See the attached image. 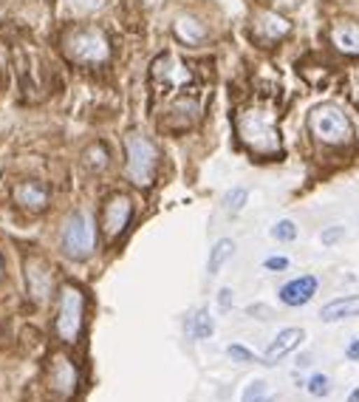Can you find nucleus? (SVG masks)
<instances>
[{
  "instance_id": "4",
  "label": "nucleus",
  "mask_w": 359,
  "mask_h": 402,
  "mask_svg": "<svg viewBox=\"0 0 359 402\" xmlns=\"http://www.w3.org/2000/svg\"><path fill=\"white\" fill-rule=\"evenodd\" d=\"M62 51L71 62H80V65H97L105 62L111 57V43L105 37L102 29L97 26H80V29H71L62 37Z\"/></svg>"
},
{
  "instance_id": "6",
  "label": "nucleus",
  "mask_w": 359,
  "mask_h": 402,
  "mask_svg": "<svg viewBox=\"0 0 359 402\" xmlns=\"http://www.w3.org/2000/svg\"><path fill=\"white\" fill-rule=\"evenodd\" d=\"M94 219L85 213V210H77L65 219V227H62V235H59V244H62V252L74 261H85L91 252H94Z\"/></svg>"
},
{
  "instance_id": "20",
  "label": "nucleus",
  "mask_w": 359,
  "mask_h": 402,
  "mask_svg": "<svg viewBox=\"0 0 359 402\" xmlns=\"http://www.w3.org/2000/svg\"><path fill=\"white\" fill-rule=\"evenodd\" d=\"M85 165L91 170H105L108 167V151H105V145H91L85 151Z\"/></svg>"
},
{
  "instance_id": "18",
  "label": "nucleus",
  "mask_w": 359,
  "mask_h": 402,
  "mask_svg": "<svg viewBox=\"0 0 359 402\" xmlns=\"http://www.w3.org/2000/svg\"><path fill=\"white\" fill-rule=\"evenodd\" d=\"M235 252V241L232 238H221L218 244H215L209 249V261H206V272L209 275H218L221 272V266L227 263V258Z\"/></svg>"
},
{
  "instance_id": "24",
  "label": "nucleus",
  "mask_w": 359,
  "mask_h": 402,
  "mask_svg": "<svg viewBox=\"0 0 359 402\" xmlns=\"http://www.w3.org/2000/svg\"><path fill=\"white\" fill-rule=\"evenodd\" d=\"M345 238V227H325L323 233H320V241H323V247H334L337 241H342Z\"/></svg>"
},
{
  "instance_id": "26",
  "label": "nucleus",
  "mask_w": 359,
  "mask_h": 402,
  "mask_svg": "<svg viewBox=\"0 0 359 402\" xmlns=\"http://www.w3.org/2000/svg\"><path fill=\"white\" fill-rule=\"evenodd\" d=\"M263 270H269V272H283V270H289V258L272 255V258L263 261Z\"/></svg>"
},
{
  "instance_id": "2",
  "label": "nucleus",
  "mask_w": 359,
  "mask_h": 402,
  "mask_svg": "<svg viewBox=\"0 0 359 402\" xmlns=\"http://www.w3.org/2000/svg\"><path fill=\"white\" fill-rule=\"evenodd\" d=\"M238 139L258 156H277L280 153V130H277V111L269 99H255L235 113Z\"/></svg>"
},
{
  "instance_id": "25",
  "label": "nucleus",
  "mask_w": 359,
  "mask_h": 402,
  "mask_svg": "<svg viewBox=\"0 0 359 402\" xmlns=\"http://www.w3.org/2000/svg\"><path fill=\"white\" fill-rule=\"evenodd\" d=\"M227 354H230L232 360H238V363H255V354H252L246 346H241V343H232V346L227 349Z\"/></svg>"
},
{
  "instance_id": "5",
  "label": "nucleus",
  "mask_w": 359,
  "mask_h": 402,
  "mask_svg": "<svg viewBox=\"0 0 359 402\" xmlns=\"http://www.w3.org/2000/svg\"><path fill=\"white\" fill-rule=\"evenodd\" d=\"M83 320H85V295L80 286L65 284L57 298V317H54V331L59 343H77L83 334Z\"/></svg>"
},
{
  "instance_id": "8",
  "label": "nucleus",
  "mask_w": 359,
  "mask_h": 402,
  "mask_svg": "<svg viewBox=\"0 0 359 402\" xmlns=\"http://www.w3.org/2000/svg\"><path fill=\"white\" fill-rule=\"evenodd\" d=\"M130 216H133V201L127 193H113L105 207H102V233L108 241H116L127 224H130Z\"/></svg>"
},
{
  "instance_id": "33",
  "label": "nucleus",
  "mask_w": 359,
  "mask_h": 402,
  "mask_svg": "<svg viewBox=\"0 0 359 402\" xmlns=\"http://www.w3.org/2000/svg\"><path fill=\"white\" fill-rule=\"evenodd\" d=\"M258 402H274V396H269V394H266V396H263V399H258Z\"/></svg>"
},
{
  "instance_id": "12",
  "label": "nucleus",
  "mask_w": 359,
  "mask_h": 402,
  "mask_svg": "<svg viewBox=\"0 0 359 402\" xmlns=\"http://www.w3.org/2000/svg\"><path fill=\"white\" fill-rule=\"evenodd\" d=\"M15 201L29 213H40L48 205V187L43 181H34V179L31 181H20L15 187Z\"/></svg>"
},
{
  "instance_id": "32",
  "label": "nucleus",
  "mask_w": 359,
  "mask_h": 402,
  "mask_svg": "<svg viewBox=\"0 0 359 402\" xmlns=\"http://www.w3.org/2000/svg\"><path fill=\"white\" fill-rule=\"evenodd\" d=\"M280 4H283V6H300L303 0H280Z\"/></svg>"
},
{
  "instance_id": "9",
  "label": "nucleus",
  "mask_w": 359,
  "mask_h": 402,
  "mask_svg": "<svg viewBox=\"0 0 359 402\" xmlns=\"http://www.w3.org/2000/svg\"><path fill=\"white\" fill-rule=\"evenodd\" d=\"M48 382L59 396H65V399L74 396L80 388V371H77L74 360L68 354H54L51 366H48Z\"/></svg>"
},
{
  "instance_id": "17",
  "label": "nucleus",
  "mask_w": 359,
  "mask_h": 402,
  "mask_svg": "<svg viewBox=\"0 0 359 402\" xmlns=\"http://www.w3.org/2000/svg\"><path fill=\"white\" fill-rule=\"evenodd\" d=\"M173 34H176L181 43H187V46H198V43H204V37H206V26H204L198 18H192V15H181V18L176 20V26H173Z\"/></svg>"
},
{
  "instance_id": "28",
  "label": "nucleus",
  "mask_w": 359,
  "mask_h": 402,
  "mask_svg": "<svg viewBox=\"0 0 359 402\" xmlns=\"http://www.w3.org/2000/svg\"><path fill=\"white\" fill-rule=\"evenodd\" d=\"M246 312H249L252 317H260V320H269V317H272V309L263 306V303H255V306H249Z\"/></svg>"
},
{
  "instance_id": "13",
  "label": "nucleus",
  "mask_w": 359,
  "mask_h": 402,
  "mask_svg": "<svg viewBox=\"0 0 359 402\" xmlns=\"http://www.w3.org/2000/svg\"><path fill=\"white\" fill-rule=\"evenodd\" d=\"M289 32H292V23L286 20V18H280L277 12H258V18H255V34L260 40L274 43V40L286 37Z\"/></svg>"
},
{
  "instance_id": "3",
  "label": "nucleus",
  "mask_w": 359,
  "mask_h": 402,
  "mask_svg": "<svg viewBox=\"0 0 359 402\" xmlns=\"http://www.w3.org/2000/svg\"><path fill=\"white\" fill-rule=\"evenodd\" d=\"M125 176L136 187H150L159 173V148L153 139L141 133H127L125 137Z\"/></svg>"
},
{
  "instance_id": "15",
  "label": "nucleus",
  "mask_w": 359,
  "mask_h": 402,
  "mask_svg": "<svg viewBox=\"0 0 359 402\" xmlns=\"http://www.w3.org/2000/svg\"><path fill=\"white\" fill-rule=\"evenodd\" d=\"M356 314H359V295L337 298V300H331L320 309L323 323H337V320H348V317H356Z\"/></svg>"
},
{
  "instance_id": "22",
  "label": "nucleus",
  "mask_w": 359,
  "mask_h": 402,
  "mask_svg": "<svg viewBox=\"0 0 359 402\" xmlns=\"http://www.w3.org/2000/svg\"><path fill=\"white\" fill-rule=\"evenodd\" d=\"M306 388H309L311 396H325V394L331 391V380H328L325 374H311L309 382H306Z\"/></svg>"
},
{
  "instance_id": "7",
  "label": "nucleus",
  "mask_w": 359,
  "mask_h": 402,
  "mask_svg": "<svg viewBox=\"0 0 359 402\" xmlns=\"http://www.w3.org/2000/svg\"><path fill=\"white\" fill-rule=\"evenodd\" d=\"M311 133L325 145H345L351 142V122L337 105H317L309 116Z\"/></svg>"
},
{
  "instance_id": "29",
  "label": "nucleus",
  "mask_w": 359,
  "mask_h": 402,
  "mask_svg": "<svg viewBox=\"0 0 359 402\" xmlns=\"http://www.w3.org/2000/svg\"><path fill=\"white\" fill-rule=\"evenodd\" d=\"M345 357H348V360H359V340H353V343L345 349Z\"/></svg>"
},
{
  "instance_id": "31",
  "label": "nucleus",
  "mask_w": 359,
  "mask_h": 402,
  "mask_svg": "<svg viewBox=\"0 0 359 402\" xmlns=\"http://www.w3.org/2000/svg\"><path fill=\"white\" fill-rule=\"evenodd\" d=\"M348 402H359V388H353V391L348 394Z\"/></svg>"
},
{
  "instance_id": "27",
  "label": "nucleus",
  "mask_w": 359,
  "mask_h": 402,
  "mask_svg": "<svg viewBox=\"0 0 359 402\" xmlns=\"http://www.w3.org/2000/svg\"><path fill=\"white\" fill-rule=\"evenodd\" d=\"M232 303H235V295H232V289H230V286L218 289V309H221V312H230V309H232Z\"/></svg>"
},
{
  "instance_id": "23",
  "label": "nucleus",
  "mask_w": 359,
  "mask_h": 402,
  "mask_svg": "<svg viewBox=\"0 0 359 402\" xmlns=\"http://www.w3.org/2000/svg\"><path fill=\"white\" fill-rule=\"evenodd\" d=\"M263 396H266V382H263V380H255V382L246 385L241 402H258V399H263Z\"/></svg>"
},
{
  "instance_id": "11",
  "label": "nucleus",
  "mask_w": 359,
  "mask_h": 402,
  "mask_svg": "<svg viewBox=\"0 0 359 402\" xmlns=\"http://www.w3.org/2000/svg\"><path fill=\"white\" fill-rule=\"evenodd\" d=\"M303 338H306V331H303V328H297V326L277 331V338L269 343V349H266V354H263V360H260V363H266V366H274L280 357H286L289 352H295V349L303 343Z\"/></svg>"
},
{
  "instance_id": "14",
  "label": "nucleus",
  "mask_w": 359,
  "mask_h": 402,
  "mask_svg": "<svg viewBox=\"0 0 359 402\" xmlns=\"http://www.w3.org/2000/svg\"><path fill=\"white\" fill-rule=\"evenodd\" d=\"M331 43L342 54H359V23L356 20H337L331 26Z\"/></svg>"
},
{
  "instance_id": "36",
  "label": "nucleus",
  "mask_w": 359,
  "mask_h": 402,
  "mask_svg": "<svg viewBox=\"0 0 359 402\" xmlns=\"http://www.w3.org/2000/svg\"><path fill=\"white\" fill-rule=\"evenodd\" d=\"M0 275H3V261H0Z\"/></svg>"
},
{
  "instance_id": "35",
  "label": "nucleus",
  "mask_w": 359,
  "mask_h": 402,
  "mask_svg": "<svg viewBox=\"0 0 359 402\" xmlns=\"http://www.w3.org/2000/svg\"><path fill=\"white\" fill-rule=\"evenodd\" d=\"M145 4H148V6H153V4H159V0H145Z\"/></svg>"
},
{
  "instance_id": "30",
  "label": "nucleus",
  "mask_w": 359,
  "mask_h": 402,
  "mask_svg": "<svg viewBox=\"0 0 359 402\" xmlns=\"http://www.w3.org/2000/svg\"><path fill=\"white\" fill-rule=\"evenodd\" d=\"M311 363H314V360H311V354H303V357L297 360V366H300V368H306V366H311Z\"/></svg>"
},
{
  "instance_id": "1",
  "label": "nucleus",
  "mask_w": 359,
  "mask_h": 402,
  "mask_svg": "<svg viewBox=\"0 0 359 402\" xmlns=\"http://www.w3.org/2000/svg\"><path fill=\"white\" fill-rule=\"evenodd\" d=\"M198 74L192 69V62L181 60L173 51H164L153 60L150 65V91L156 102L173 105V102H184V99H201L198 97Z\"/></svg>"
},
{
  "instance_id": "21",
  "label": "nucleus",
  "mask_w": 359,
  "mask_h": 402,
  "mask_svg": "<svg viewBox=\"0 0 359 402\" xmlns=\"http://www.w3.org/2000/svg\"><path fill=\"white\" fill-rule=\"evenodd\" d=\"M272 235H274L277 241H295V238H297V224L289 221V219H283V221H277V224L272 227Z\"/></svg>"
},
{
  "instance_id": "16",
  "label": "nucleus",
  "mask_w": 359,
  "mask_h": 402,
  "mask_svg": "<svg viewBox=\"0 0 359 402\" xmlns=\"http://www.w3.org/2000/svg\"><path fill=\"white\" fill-rule=\"evenodd\" d=\"M184 331L190 334V340H209L212 331H215V323H212L209 309H195V312H190L187 320H184Z\"/></svg>"
},
{
  "instance_id": "10",
  "label": "nucleus",
  "mask_w": 359,
  "mask_h": 402,
  "mask_svg": "<svg viewBox=\"0 0 359 402\" xmlns=\"http://www.w3.org/2000/svg\"><path fill=\"white\" fill-rule=\"evenodd\" d=\"M317 286H320V281H317L314 275H300V278H295V281H289V284H283L277 295H280V300H283L286 306L297 309V306H306V303L317 295Z\"/></svg>"
},
{
  "instance_id": "19",
  "label": "nucleus",
  "mask_w": 359,
  "mask_h": 402,
  "mask_svg": "<svg viewBox=\"0 0 359 402\" xmlns=\"http://www.w3.org/2000/svg\"><path fill=\"white\" fill-rule=\"evenodd\" d=\"M246 198H249V190L246 187H232L227 195H224V207L230 213H241L246 207Z\"/></svg>"
},
{
  "instance_id": "34",
  "label": "nucleus",
  "mask_w": 359,
  "mask_h": 402,
  "mask_svg": "<svg viewBox=\"0 0 359 402\" xmlns=\"http://www.w3.org/2000/svg\"><path fill=\"white\" fill-rule=\"evenodd\" d=\"M353 102H356V105H359V88H356V91H353Z\"/></svg>"
}]
</instances>
